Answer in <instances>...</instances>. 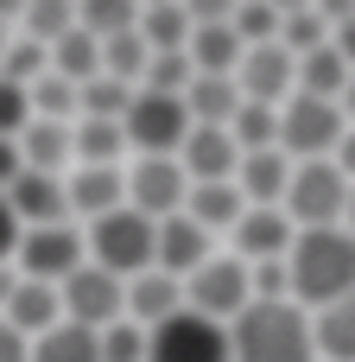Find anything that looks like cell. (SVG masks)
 Returning <instances> with one entry per match:
<instances>
[{
	"mask_svg": "<svg viewBox=\"0 0 355 362\" xmlns=\"http://www.w3.org/2000/svg\"><path fill=\"white\" fill-rule=\"evenodd\" d=\"M6 255H19V223H13V210H6V197H0V261Z\"/></svg>",
	"mask_w": 355,
	"mask_h": 362,
	"instance_id": "b9f144b4",
	"label": "cell"
},
{
	"mask_svg": "<svg viewBox=\"0 0 355 362\" xmlns=\"http://www.w3.org/2000/svg\"><path fill=\"white\" fill-rule=\"evenodd\" d=\"M184 191H191V178L178 172V159H140V172L127 178V210H140L146 223H165V216H178V204H184Z\"/></svg>",
	"mask_w": 355,
	"mask_h": 362,
	"instance_id": "7c38bea8",
	"label": "cell"
},
{
	"mask_svg": "<svg viewBox=\"0 0 355 362\" xmlns=\"http://www.w3.org/2000/svg\"><path fill=\"white\" fill-rule=\"evenodd\" d=\"M235 165H241V153H235V140L222 127H191L184 146H178V172L197 178V185H229Z\"/></svg>",
	"mask_w": 355,
	"mask_h": 362,
	"instance_id": "9a60e30c",
	"label": "cell"
},
{
	"mask_svg": "<svg viewBox=\"0 0 355 362\" xmlns=\"http://www.w3.org/2000/svg\"><path fill=\"white\" fill-rule=\"evenodd\" d=\"M222 134L235 140V153H241V159H248V153H273V146H279V115H273V108H260V102H241V108H235V121H229Z\"/></svg>",
	"mask_w": 355,
	"mask_h": 362,
	"instance_id": "f1b7e54d",
	"label": "cell"
},
{
	"mask_svg": "<svg viewBox=\"0 0 355 362\" xmlns=\"http://www.w3.org/2000/svg\"><path fill=\"white\" fill-rule=\"evenodd\" d=\"M343 140V108L337 102H318V95H292L286 115H279V153H292L299 165L305 159H330Z\"/></svg>",
	"mask_w": 355,
	"mask_h": 362,
	"instance_id": "52a82bcc",
	"label": "cell"
},
{
	"mask_svg": "<svg viewBox=\"0 0 355 362\" xmlns=\"http://www.w3.org/2000/svg\"><path fill=\"white\" fill-rule=\"evenodd\" d=\"M64 312H70V325H83V331H108V325H121V312H127V293H121V280L114 274H102V267H76L70 280H64Z\"/></svg>",
	"mask_w": 355,
	"mask_h": 362,
	"instance_id": "ba28073f",
	"label": "cell"
},
{
	"mask_svg": "<svg viewBox=\"0 0 355 362\" xmlns=\"http://www.w3.org/2000/svg\"><path fill=\"white\" fill-rule=\"evenodd\" d=\"M19 267H25V280H38V286H51V280H70V274L83 267V235H76L70 223L25 229V235H19Z\"/></svg>",
	"mask_w": 355,
	"mask_h": 362,
	"instance_id": "30bf717a",
	"label": "cell"
},
{
	"mask_svg": "<svg viewBox=\"0 0 355 362\" xmlns=\"http://www.w3.org/2000/svg\"><path fill=\"white\" fill-rule=\"evenodd\" d=\"M0 197H6V210H13V223H32V229H51V223H64V216H70L64 185H57V178H44V172H19Z\"/></svg>",
	"mask_w": 355,
	"mask_h": 362,
	"instance_id": "2e32d148",
	"label": "cell"
},
{
	"mask_svg": "<svg viewBox=\"0 0 355 362\" xmlns=\"http://www.w3.org/2000/svg\"><path fill=\"white\" fill-rule=\"evenodd\" d=\"M343 108H349V121H355V70H349V83H343Z\"/></svg>",
	"mask_w": 355,
	"mask_h": 362,
	"instance_id": "bcb514c9",
	"label": "cell"
},
{
	"mask_svg": "<svg viewBox=\"0 0 355 362\" xmlns=\"http://www.w3.org/2000/svg\"><path fill=\"white\" fill-rule=\"evenodd\" d=\"M57 312H64V299H57V286H38V280H19L13 286V299H6V325L19 331V337H44L51 325H57Z\"/></svg>",
	"mask_w": 355,
	"mask_h": 362,
	"instance_id": "603a6c76",
	"label": "cell"
},
{
	"mask_svg": "<svg viewBox=\"0 0 355 362\" xmlns=\"http://www.w3.org/2000/svg\"><path fill=\"white\" fill-rule=\"evenodd\" d=\"M25 121H32V102H25V89H19V83H0V140L25 134Z\"/></svg>",
	"mask_w": 355,
	"mask_h": 362,
	"instance_id": "ab89813d",
	"label": "cell"
},
{
	"mask_svg": "<svg viewBox=\"0 0 355 362\" xmlns=\"http://www.w3.org/2000/svg\"><path fill=\"white\" fill-rule=\"evenodd\" d=\"M51 76H64V83H89V76H102V45H95L83 25H70V32L51 45Z\"/></svg>",
	"mask_w": 355,
	"mask_h": 362,
	"instance_id": "484cf974",
	"label": "cell"
},
{
	"mask_svg": "<svg viewBox=\"0 0 355 362\" xmlns=\"http://www.w3.org/2000/svg\"><path fill=\"white\" fill-rule=\"evenodd\" d=\"M127 312H133L140 325H165L172 312H184V286L165 280V274H140L133 293H127Z\"/></svg>",
	"mask_w": 355,
	"mask_h": 362,
	"instance_id": "83f0119b",
	"label": "cell"
},
{
	"mask_svg": "<svg viewBox=\"0 0 355 362\" xmlns=\"http://www.w3.org/2000/svg\"><path fill=\"white\" fill-rule=\"evenodd\" d=\"M330 165H337L343 178L355 172V127H343V140H337V159H330Z\"/></svg>",
	"mask_w": 355,
	"mask_h": 362,
	"instance_id": "f6af8a7d",
	"label": "cell"
},
{
	"mask_svg": "<svg viewBox=\"0 0 355 362\" xmlns=\"http://www.w3.org/2000/svg\"><path fill=\"white\" fill-rule=\"evenodd\" d=\"M146 362H235L229 356V331L197 318V312H172L165 325L146 331Z\"/></svg>",
	"mask_w": 355,
	"mask_h": 362,
	"instance_id": "8992f818",
	"label": "cell"
},
{
	"mask_svg": "<svg viewBox=\"0 0 355 362\" xmlns=\"http://www.w3.org/2000/svg\"><path fill=\"white\" fill-rule=\"evenodd\" d=\"M191 57L184 51H165V57H146V76H140V89H152V95H184L191 89Z\"/></svg>",
	"mask_w": 355,
	"mask_h": 362,
	"instance_id": "d590c367",
	"label": "cell"
},
{
	"mask_svg": "<svg viewBox=\"0 0 355 362\" xmlns=\"http://www.w3.org/2000/svg\"><path fill=\"white\" fill-rule=\"evenodd\" d=\"M64 197H70V210H83V216L95 223V216L121 210L127 185H121V172H114V165H83V172H76V178L64 185Z\"/></svg>",
	"mask_w": 355,
	"mask_h": 362,
	"instance_id": "44dd1931",
	"label": "cell"
},
{
	"mask_svg": "<svg viewBox=\"0 0 355 362\" xmlns=\"http://www.w3.org/2000/svg\"><path fill=\"white\" fill-rule=\"evenodd\" d=\"M324 19H337V57L355 70V6H324Z\"/></svg>",
	"mask_w": 355,
	"mask_h": 362,
	"instance_id": "60d3db41",
	"label": "cell"
},
{
	"mask_svg": "<svg viewBox=\"0 0 355 362\" xmlns=\"http://www.w3.org/2000/svg\"><path fill=\"white\" fill-rule=\"evenodd\" d=\"M184 197H191V223H197L203 235H210V229H235V223L248 216V204H241L235 178H229V185H191Z\"/></svg>",
	"mask_w": 355,
	"mask_h": 362,
	"instance_id": "cb8c5ba5",
	"label": "cell"
},
{
	"mask_svg": "<svg viewBox=\"0 0 355 362\" xmlns=\"http://www.w3.org/2000/svg\"><path fill=\"white\" fill-rule=\"evenodd\" d=\"M292 223H286V210H248L241 223H235V242H241V255H254V267L260 261H286V248H292Z\"/></svg>",
	"mask_w": 355,
	"mask_h": 362,
	"instance_id": "ffe728a7",
	"label": "cell"
},
{
	"mask_svg": "<svg viewBox=\"0 0 355 362\" xmlns=\"http://www.w3.org/2000/svg\"><path fill=\"white\" fill-rule=\"evenodd\" d=\"M70 25H76V6H44V0H38V6H25V38H32V45H44V51H51Z\"/></svg>",
	"mask_w": 355,
	"mask_h": 362,
	"instance_id": "74e56055",
	"label": "cell"
},
{
	"mask_svg": "<svg viewBox=\"0 0 355 362\" xmlns=\"http://www.w3.org/2000/svg\"><path fill=\"white\" fill-rule=\"evenodd\" d=\"M349 83V64L337 57V45H318L305 57H292V95H318V102H337Z\"/></svg>",
	"mask_w": 355,
	"mask_h": 362,
	"instance_id": "d6986e66",
	"label": "cell"
},
{
	"mask_svg": "<svg viewBox=\"0 0 355 362\" xmlns=\"http://www.w3.org/2000/svg\"><path fill=\"white\" fill-rule=\"evenodd\" d=\"M184 299H191L184 312H197V318L222 325V318H235V312L248 305V267H241V261H203V267L191 274Z\"/></svg>",
	"mask_w": 355,
	"mask_h": 362,
	"instance_id": "8fae6325",
	"label": "cell"
},
{
	"mask_svg": "<svg viewBox=\"0 0 355 362\" xmlns=\"http://www.w3.org/2000/svg\"><path fill=\"white\" fill-rule=\"evenodd\" d=\"M0 362H25V337H19L6 318H0Z\"/></svg>",
	"mask_w": 355,
	"mask_h": 362,
	"instance_id": "7bdbcfd3",
	"label": "cell"
},
{
	"mask_svg": "<svg viewBox=\"0 0 355 362\" xmlns=\"http://www.w3.org/2000/svg\"><path fill=\"white\" fill-rule=\"evenodd\" d=\"M25 362H102V350H95V331H83V325H51V331L25 350Z\"/></svg>",
	"mask_w": 355,
	"mask_h": 362,
	"instance_id": "f546056e",
	"label": "cell"
},
{
	"mask_svg": "<svg viewBox=\"0 0 355 362\" xmlns=\"http://www.w3.org/2000/svg\"><path fill=\"white\" fill-rule=\"evenodd\" d=\"M140 38H146L152 57L184 51V45H191V6H146V13H140Z\"/></svg>",
	"mask_w": 355,
	"mask_h": 362,
	"instance_id": "4dcf8cb0",
	"label": "cell"
},
{
	"mask_svg": "<svg viewBox=\"0 0 355 362\" xmlns=\"http://www.w3.org/2000/svg\"><path fill=\"white\" fill-rule=\"evenodd\" d=\"M13 286H19V280H13V274H0V305L13 299Z\"/></svg>",
	"mask_w": 355,
	"mask_h": 362,
	"instance_id": "7dc6e473",
	"label": "cell"
},
{
	"mask_svg": "<svg viewBox=\"0 0 355 362\" xmlns=\"http://www.w3.org/2000/svg\"><path fill=\"white\" fill-rule=\"evenodd\" d=\"M70 159V121H25V140H19V165L25 172H44L57 178Z\"/></svg>",
	"mask_w": 355,
	"mask_h": 362,
	"instance_id": "7402d4cb",
	"label": "cell"
},
{
	"mask_svg": "<svg viewBox=\"0 0 355 362\" xmlns=\"http://www.w3.org/2000/svg\"><path fill=\"white\" fill-rule=\"evenodd\" d=\"M127 102H133V83H114V76L76 83V115H89V121H121Z\"/></svg>",
	"mask_w": 355,
	"mask_h": 362,
	"instance_id": "836d02e7",
	"label": "cell"
},
{
	"mask_svg": "<svg viewBox=\"0 0 355 362\" xmlns=\"http://www.w3.org/2000/svg\"><path fill=\"white\" fill-rule=\"evenodd\" d=\"M146 38H140V25L133 32H114V38H102V76H114V83H133L140 89V76H146Z\"/></svg>",
	"mask_w": 355,
	"mask_h": 362,
	"instance_id": "1f68e13d",
	"label": "cell"
},
{
	"mask_svg": "<svg viewBox=\"0 0 355 362\" xmlns=\"http://www.w3.org/2000/svg\"><path fill=\"white\" fill-rule=\"evenodd\" d=\"M121 134H127V146H140L146 159H172V153L184 146V134H191V115H184L178 95L133 89V102H127V115H121Z\"/></svg>",
	"mask_w": 355,
	"mask_h": 362,
	"instance_id": "5b68a950",
	"label": "cell"
},
{
	"mask_svg": "<svg viewBox=\"0 0 355 362\" xmlns=\"http://www.w3.org/2000/svg\"><path fill=\"white\" fill-rule=\"evenodd\" d=\"M210 261V235L178 210V216H165V223H152V267L165 274V280H178V274H197Z\"/></svg>",
	"mask_w": 355,
	"mask_h": 362,
	"instance_id": "5bb4252c",
	"label": "cell"
},
{
	"mask_svg": "<svg viewBox=\"0 0 355 362\" xmlns=\"http://www.w3.org/2000/svg\"><path fill=\"white\" fill-rule=\"evenodd\" d=\"M286 286L305 305H337L355 293V235L349 229H299L286 248Z\"/></svg>",
	"mask_w": 355,
	"mask_h": 362,
	"instance_id": "6da1fadb",
	"label": "cell"
},
{
	"mask_svg": "<svg viewBox=\"0 0 355 362\" xmlns=\"http://www.w3.org/2000/svg\"><path fill=\"white\" fill-rule=\"evenodd\" d=\"M311 350H324L330 362H355V293L318 312V325H311Z\"/></svg>",
	"mask_w": 355,
	"mask_h": 362,
	"instance_id": "d4e9b609",
	"label": "cell"
},
{
	"mask_svg": "<svg viewBox=\"0 0 355 362\" xmlns=\"http://www.w3.org/2000/svg\"><path fill=\"white\" fill-rule=\"evenodd\" d=\"M343 216H349V223H355V185H349V204H343ZM349 235H355V229H349Z\"/></svg>",
	"mask_w": 355,
	"mask_h": 362,
	"instance_id": "c3c4849f",
	"label": "cell"
},
{
	"mask_svg": "<svg viewBox=\"0 0 355 362\" xmlns=\"http://www.w3.org/2000/svg\"><path fill=\"white\" fill-rule=\"evenodd\" d=\"M25 102H32L38 121H76V83H64V76H51V70L25 89Z\"/></svg>",
	"mask_w": 355,
	"mask_h": 362,
	"instance_id": "e575fe53",
	"label": "cell"
},
{
	"mask_svg": "<svg viewBox=\"0 0 355 362\" xmlns=\"http://www.w3.org/2000/svg\"><path fill=\"white\" fill-rule=\"evenodd\" d=\"M286 185H292V159L273 146V153H248L241 159V204H254V210H279V197H286Z\"/></svg>",
	"mask_w": 355,
	"mask_h": 362,
	"instance_id": "e0dca14e",
	"label": "cell"
},
{
	"mask_svg": "<svg viewBox=\"0 0 355 362\" xmlns=\"http://www.w3.org/2000/svg\"><path fill=\"white\" fill-rule=\"evenodd\" d=\"M89 255H95V267L102 274H146L152 267V223L140 216V210H108V216H95V229H89V242H83Z\"/></svg>",
	"mask_w": 355,
	"mask_h": 362,
	"instance_id": "277c9868",
	"label": "cell"
},
{
	"mask_svg": "<svg viewBox=\"0 0 355 362\" xmlns=\"http://www.w3.org/2000/svg\"><path fill=\"white\" fill-rule=\"evenodd\" d=\"M241 51L248 45L235 38V25H229L222 6H191V45H184V57H191L197 76H235Z\"/></svg>",
	"mask_w": 355,
	"mask_h": 362,
	"instance_id": "9c48e42d",
	"label": "cell"
},
{
	"mask_svg": "<svg viewBox=\"0 0 355 362\" xmlns=\"http://www.w3.org/2000/svg\"><path fill=\"white\" fill-rule=\"evenodd\" d=\"M235 89H241V102H260V108L286 102L292 95V57L279 45H248L235 64Z\"/></svg>",
	"mask_w": 355,
	"mask_h": 362,
	"instance_id": "4fadbf2b",
	"label": "cell"
},
{
	"mask_svg": "<svg viewBox=\"0 0 355 362\" xmlns=\"http://www.w3.org/2000/svg\"><path fill=\"white\" fill-rule=\"evenodd\" d=\"M318 45H330L324 38V6H279V51L286 57H305Z\"/></svg>",
	"mask_w": 355,
	"mask_h": 362,
	"instance_id": "d6a6232c",
	"label": "cell"
},
{
	"mask_svg": "<svg viewBox=\"0 0 355 362\" xmlns=\"http://www.w3.org/2000/svg\"><path fill=\"white\" fill-rule=\"evenodd\" d=\"M19 172H25V165H19V146H13V140H0V191H6Z\"/></svg>",
	"mask_w": 355,
	"mask_h": 362,
	"instance_id": "ee69618b",
	"label": "cell"
},
{
	"mask_svg": "<svg viewBox=\"0 0 355 362\" xmlns=\"http://www.w3.org/2000/svg\"><path fill=\"white\" fill-rule=\"evenodd\" d=\"M95 350H102V362H146V331L140 325H108V331H95Z\"/></svg>",
	"mask_w": 355,
	"mask_h": 362,
	"instance_id": "f35d334b",
	"label": "cell"
},
{
	"mask_svg": "<svg viewBox=\"0 0 355 362\" xmlns=\"http://www.w3.org/2000/svg\"><path fill=\"white\" fill-rule=\"evenodd\" d=\"M229 25H235V38H241V45H279V6H267V0L235 6V13H229Z\"/></svg>",
	"mask_w": 355,
	"mask_h": 362,
	"instance_id": "8d00e7d4",
	"label": "cell"
},
{
	"mask_svg": "<svg viewBox=\"0 0 355 362\" xmlns=\"http://www.w3.org/2000/svg\"><path fill=\"white\" fill-rule=\"evenodd\" d=\"M286 223H305V229H337L343 204H349V178L330 165V159H305L292 165V185H286Z\"/></svg>",
	"mask_w": 355,
	"mask_h": 362,
	"instance_id": "3957f363",
	"label": "cell"
},
{
	"mask_svg": "<svg viewBox=\"0 0 355 362\" xmlns=\"http://www.w3.org/2000/svg\"><path fill=\"white\" fill-rule=\"evenodd\" d=\"M178 102H184L191 127H229L241 108V89H235V76H191V89Z\"/></svg>",
	"mask_w": 355,
	"mask_h": 362,
	"instance_id": "ac0fdd59",
	"label": "cell"
},
{
	"mask_svg": "<svg viewBox=\"0 0 355 362\" xmlns=\"http://www.w3.org/2000/svg\"><path fill=\"white\" fill-rule=\"evenodd\" d=\"M229 356L235 362H311L305 305H292V299H279V305H241L235 331H229Z\"/></svg>",
	"mask_w": 355,
	"mask_h": 362,
	"instance_id": "7a4b0ae2",
	"label": "cell"
},
{
	"mask_svg": "<svg viewBox=\"0 0 355 362\" xmlns=\"http://www.w3.org/2000/svg\"><path fill=\"white\" fill-rule=\"evenodd\" d=\"M121 146H127L121 121H89V115L70 121V159H83V165H114Z\"/></svg>",
	"mask_w": 355,
	"mask_h": 362,
	"instance_id": "4316f807",
	"label": "cell"
}]
</instances>
